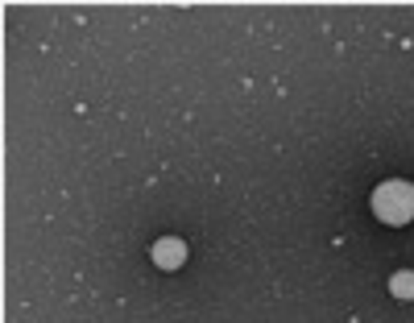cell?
Wrapping results in <instances>:
<instances>
[{"label": "cell", "mask_w": 414, "mask_h": 323, "mask_svg": "<svg viewBox=\"0 0 414 323\" xmlns=\"http://www.w3.org/2000/svg\"><path fill=\"white\" fill-rule=\"evenodd\" d=\"M153 261H162V266L174 270V266L183 261V245H179V240H162V245L153 249Z\"/></svg>", "instance_id": "cell-2"}, {"label": "cell", "mask_w": 414, "mask_h": 323, "mask_svg": "<svg viewBox=\"0 0 414 323\" xmlns=\"http://www.w3.org/2000/svg\"><path fill=\"white\" fill-rule=\"evenodd\" d=\"M373 212L385 224H406L414 216V186L410 183H381L373 195Z\"/></svg>", "instance_id": "cell-1"}, {"label": "cell", "mask_w": 414, "mask_h": 323, "mask_svg": "<svg viewBox=\"0 0 414 323\" xmlns=\"http://www.w3.org/2000/svg\"><path fill=\"white\" fill-rule=\"evenodd\" d=\"M394 290H398V294H414V274L394 277Z\"/></svg>", "instance_id": "cell-3"}]
</instances>
